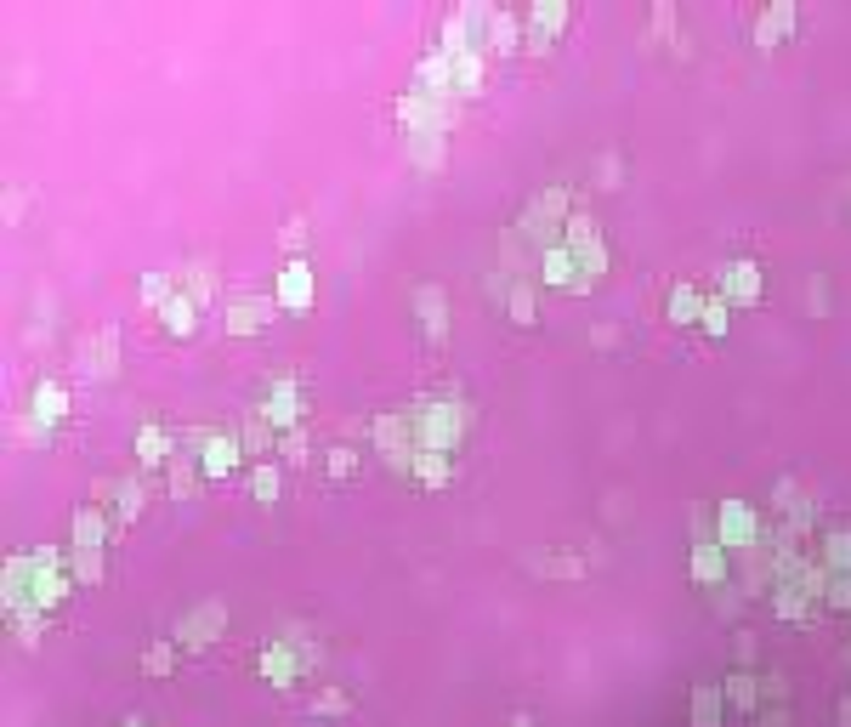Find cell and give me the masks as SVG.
Listing matches in <instances>:
<instances>
[{
    "mask_svg": "<svg viewBox=\"0 0 851 727\" xmlns=\"http://www.w3.org/2000/svg\"><path fill=\"white\" fill-rule=\"evenodd\" d=\"M403 415L415 426V449H443V455H454L460 438H466V404H454V398H426V404H409Z\"/></svg>",
    "mask_w": 851,
    "mask_h": 727,
    "instance_id": "cell-1",
    "label": "cell"
},
{
    "mask_svg": "<svg viewBox=\"0 0 851 727\" xmlns=\"http://www.w3.org/2000/svg\"><path fill=\"white\" fill-rule=\"evenodd\" d=\"M568 216H574V205H568V188H545L539 199H528V211H522L517 233H528V239H539V245L551 250L556 233L568 228Z\"/></svg>",
    "mask_w": 851,
    "mask_h": 727,
    "instance_id": "cell-2",
    "label": "cell"
},
{
    "mask_svg": "<svg viewBox=\"0 0 851 727\" xmlns=\"http://www.w3.org/2000/svg\"><path fill=\"white\" fill-rule=\"evenodd\" d=\"M562 233H568V250H574L579 273H585V290H596V284H602V273H608V250H602V233H596V222H591L585 211H574Z\"/></svg>",
    "mask_w": 851,
    "mask_h": 727,
    "instance_id": "cell-3",
    "label": "cell"
},
{
    "mask_svg": "<svg viewBox=\"0 0 851 727\" xmlns=\"http://www.w3.org/2000/svg\"><path fill=\"white\" fill-rule=\"evenodd\" d=\"M715 546L721 551H755L761 546V517L744 500H721L715 506Z\"/></svg>",
    "mask_w": 851,
    "mask_h": 727,
    "instance_id": "cell-4",
    "label": "cell"
},
{
    "mask_svg": "<svg viewBox=\"0 0 851 727\" xmlns=\"http://www.w3.org/2000/svg\"><path fill=\"white\" fill-rule=\"evenodd\" d=\"M222 631H227V603H199L188 614V620L176 625V642H182V654H205V648H216L222 642Z\"/></svg>",
    "mask_w": 851,
    "mask_h": 727,
    "instance_id": "cell-5",
    "label": "cell"
},
{
    "mask_svg": "<svg viewBox=\"0 0 851 727\" xmlns=\"http://www.w3.org/2000/svg\"><path fill=\"white\" fill-rule=\"evenodd\" d=\"M574 23V6L568 0H545L534 12H522V40H528V52H551L556 35Z\"/></svg>",
    "mask_w": 851,
    "mask_h": 727,
    "instance_id": "cell-6",
    "label": "cell"
},
{
    "mask_svg": "<svg viewBox=\"0 0 851 727\" xmlns=\"http://www.w3.org/2000/svg\"><path fill=\"white\" fill-rule=\"evenodd\" d=\"M273 313H278L273 296L244 290V296H233V302H227V330H233V336H261V330L273 324Z\"/></svg>",
    "mask_w": 851,
    "mask_h": 727,
    "instance_id": "cell-7",
    "label": "cell"
},
{
    "mask_svg": "<svg viewBox=\"0 0 851 727\" xmlns=\"http://www.w3.org/2000/svg\"><path fill=\"white\" fill-rule=\"evenodd\" d=\"M193 461H199V472H205V478H227V472L244 461V449H239V438H227V432H205Z\"/></svg>",
    "mask_w": 851,
    "mask_h": 727,
    "instance_id": "cell-8",
    "label": "cell"
},
{
    "mask_svg": "<svg viewBox=\"0 0 851 727\" xmlns=\"http://www.w3.org/2000/svg\"><path fill=\"white\" fill-rule=\"evenodd\" d=\"M80 364H86L97 381H108V375L120 370V330H114V324H103L97 336L80 341Z\"/></svg>",
    "mask_w": 851,
    "mask_h": 727,
    "instance_id": "cell-9",
    "label": "cell"
},
{
    "mask_svg": "<svg viewBox=\"0 0 851 727\" xmlns=\"http://www.w3.org/2000/svg\"><path fill=\"white\" fill-rule=\"evenodd\" d=\"M261 415H267L273 426H284V432L307 415V409H301V381H296V375H278L273 392H267V404H261Z\"/></svg>",
    "mask_w": 851,
    "mask_h": 727,
    "instance_id": "cell-10",
    "label": "cell"
},
{
    "mask_svg": "<svg viewBox=\"0 0 851 727\" xmlns=\"http://www.w3.org/2000/svg\"><path fill=\"white\" fill-rule=\"evenodd\" d=\"M273 302L284 307V313H307V307H313V267H307V262H290V267H284V273H278Z\"/></svg>",
    "mask_w": 851,
    "mask_h": 727,
    "instance_id": "cell-11",
    "label": "cell"
},
{
    "mask_svg": "<svg viewBox=\"0 0 851 727\" xmlns=\"http://www.w3.org/2000/svg\"><path fill=\"white\" fill-rule=\"evenodd\" d=\"M721 302H738V307H749V302H761V262H732L727 273H721Z\"/></svg>",
    "mask_w": 851,
    "mask_h": 727,
    "instance_id": "cell-12",
    "label": "cell"
},
{
    "mask_svg": "<svg viewBox=\"0 0 851 727\" xmlns=\"http://www.w3.org/2000/svg\"><path fill=\"white\" fill-rule=\"evenodd\" d=\"M795 23H800V12L789 6V0H778V6H766L761 18H755V46H761V52H772L778 40H789V35H795Z\"/></svg>",
    "mask_w": 851,
    "mask_h": 727,
    "instance_id": "cell-13",
    "label": "cell"
},
{
    "mask_svg": "<svg viewBox=\"0 0 851 727\" xmlns=\"http://www.w3.org/2000/svg\"><path fill=\"white\" fill-rule=\"evenodd\" d=\"M522 46V12H511V6H488V52L511 57Z\"/></svg>",
    "mask_w": 851,
    "mask_h": 727,
    "instance_id": "cell-14",
    "label": "cell"
},
{
    "mask_svg": "<svg viewBox=\"0 0 851 727\" xmlns=\"http://www.w3.org/2000/svg\"><path fill=\"white\" fill-rule=\"evenodd\" d=\"M29 415H40V432H52V426L69 415V392H63V381H40V387L29 392Z\"/></svg>",
    "mask_w": 851,
    "mask_h": 727,
    "instance_id": "cell-15",
    "label": "cell"
},
{
    "mask_svg": "<svg viewBox=\"0 0 851 727\" xmlns=\"http://www.w3.org/2000/svg\"><path fill=\"white\" fill-rule=\"evenodd\" d=\"M415 319L426 324V336H443L449 330V296L437 290V284H415Z\"/></svg>",
    "mask_w": 851,
    "mask_h": 727,
    "instance_id": "cell-16",
    "label": "cell"
},
{
    "mask_svg": "<svg viewBox=\"0 0 851 727\" xmlns=\"http://www.w3.org/2000/svg\"><path fill=\"white\" fill-rule=\"evenodd\" d=\"M256 671L267 676V682H273V688H296L301 682V671H307V665H301V654H290V648H267V654L256 659Z\"/></svg>",
    "mask_w": 851,
    "mask_h": 727,
    "instance_id": "cell-17",
    "label": "cell"
},
{
    "mask_svg": "<svg viewBox=\"0 0 851 727\" xmlns=\"http://www.w3.org/2000/svg\"><path fill=\"white\" fill-rule=\"evenodd\" d=\"M539 273H545L551 284H562V290H585V273H579V262H574V250H568V245H551V250H545Z\"/></svg>",
    "mask_w": 851,
    "mask_h": 727,
    "instance_id": "cell-18",
    "label": "cell"
},
{
    "mask_svg": "<svg viewBox=\"0 0 851 727\" xmlns=\"http://www.w3.org/2000/svg\"><path fill=\"white\" fill-rule=\"evenodd\" d=\"M483 57L488 52H449V86H454V97H471V91L483 86Z\"/></svg>",
    "mask_w": 851,
    "mask_h": 727,
    "instance_id": "cell-19",
    "label": "cell"
},
{
    "mask_svg": "<svg viewBox=\"0 0 851 727\" xmlns=\"http://www.w3.org/2000/svg\"><path fill=\"white\" fill-rule=\"evenodd\" d=\"M409 478L426 483V489H443V483L454 478V466H449V455H443V449H415V461H409Z\"/></svg>",
    "mask_w": 851,
    "mask_h": 727,
    "instance_id": "cell-20",
    "label": "cell"
},
{
    "mask_svg": "<svg viewBox=\"0 0 851 727\" xmlns=\"http://www.w3.org/2000/svg\"><path fill=\"white\" fill-rule=\"evenodd\" d=\"M505 313H511V324L534 330V324H539V290H534V279H517V284H511V296H505Z\"/></svg>",
    "mask_w": 851,
    "mask_h": 727,
    "instance_id": "cell-21",
    "label": "cell"
},
{
    "mask_svg": "<svg viewBox=\"0 0 851 727\" xmlns=\"http://www.w3.org/2000/svg\"><path fill=\"white\" fill-rule=\"evenodd\" d=\"M409 160H415L420 171H443V160H449L443 131H409Z\"/></svg>",
    "mask_w": 851,
    "mask_h": 727,
    "instance_id": "cell-22",
    "label": "cell"
},
{
    "mask_svg": "<svg viewBox=\"0 0 851 727\" xmlns=\"http://www.w3.org/2000/svg\"><path fill=\"white\" fill-rule=\"evenodd\" d=\"M693 580L698 586H721V580H727V551L715 546V540L693 546Z\"/></svg>",
    "mask_w": 851,
    "mask_h": 727,
    "instance_id": "cell-23",
    "label": "cell"
},
{
    "mask_svg": "<svg viewBox=\"0 0 851 727\" xmlns=\"http://www.w3.org/2000/svg\"><path fill=\"white\" fill-rule=\"evenodd\" d=\"M528 568H534V574H545V580H579V574H585V557H562V551H534V557H528Z\"/></svg>",
    "mask_w": 851,
    "mask_h": 727,
    "instance_id": "cell-24",
    "label": "cell"
},
{
    "mask_svg": "<svg viewBox=\"0 0 851 727\" xmlns=\"http://www.w3.org/2000/svg\"><path fill=\"white\" fill-rule=\"evenodd\" d=\"M193 319H199V307L188 302V296H182V290H176L171 302L159 307V324H165V330H171L176 341H188L193 336Z\"/></svg>",
    "mask_w": 851,
    "mask_h": 727,
    "instance_id": "cell-25",
    "label": "cell"
},
{
    "mask_svg": "<svg viewBox=\"0 0 851 727\" xmlns=\"http://www.w3.org/2000/svg\"><path fill=\"white\" fill-rule=\"evenodd\" d=\"M273 432H278V426H273V421H267V415L256 409V415L244 421V432H239V449L250 455V461H256V455L267 461V449H273Z\"/></svg>",
    "mask_w": 851,
    "mask_h": 727,
    "instance_id": "cell-26",
    "label": "cell"
},
{
    "mask_svg": "<svg viewBox=\"0 0 851 727\" xmlns=\"http://www.w3.org/2000/svg\"><path fill=\"white\" fill-rule=\"evenodd\" d=\"M721 710H727V693L715 688V682H698L693 688V727H715Z\"/></svg>",
    "mask_w": 851,
    "mask_h": 727,
    "instance_id": "cell-27",
    "label": "cell"
},
{
    "mask_svg": "<svg viewBox=\"0 0 851 727\" xmlns=\"http://www.w3.org/2000/svg\"><path fill=\"white\" fill-rule=\"evenodd\" d=\"M165 455H171V432H165L159 421H148V426L137 432V461H142V466H159Z\"/></svg>",
    "mask_w": 851,
    "mask_h": 727,
    "instance_id": "cell-28",
    "label": "cell"
},
{
    "mask_svg": "<svg viewBox=\"0 0 851 727\" xmlns=\"http://www.w3.org/2000/svg\"><path fill=\"white\" fill-rule=\"evenodd\" d=\"M108 534H114V529L103 523L97 506H80V512H74V546H103Z\"/></svg>",
    "mask_w": 851,
    "mask_h": 727,
    "instance_id": "cell-29",
    "label": "cell"
},
{
    "mask_svg": "<svg viewBox=\"0 0 851 727\" xmlns=\"http://www.w3.org/2000/svg\"><path fill=\"white\" fill-rule=\"evenodd\" d=\"M727 699L738 710H761V676H755V671H732L727 676Z\"/></svg>",
    "mask_w": 851,
    "mask_h": 727,
    "instance_id": "cell-30",
    "label": "cell"
},
{
    "mask_svg": "<svg viewBox=\"0 0 851 727\" xmlns=\"http://www.w3.org/2000/svg\"><path fill=\"white\" fill-rule=\"evenodd\" d=\"M823 568H829V574H851V529H829V540H823Z\"/></svg>",
    "mask_w": 851,
    "mask_h": 727,
    "instance_id": "cell-31",
    "label": "cell"
},
{
    "mask_svg": "<svg viewBox=\"0 0 851 727\" xmlns=\"http://www.w3.org/2000/svg\"><path fill=\"white\" fill-rule=\"evenodd\" d=\"M74 580L80 586H103V546H74Z\"/></svg>",
    "mask_w": 851,
    "mask_h": 727,
    "instance_id": "cell-32",
    "label": "cell"
},
{
    "mask_svg": "<svg viewBox=\"0 0 851 727\" xmlns=\"http://www.w3.org/2000/svg\"><path fill=\"white\" fill-rule=\"evenodd\" d=\"M278 489H284V483H278V466L273 461H256V472H250V495H256L261 506H273Z\"/></svg>",
    "mask_w": 851,
    "mask_h": 727,
    "instance_id": "cell-33",
    "label": "cell"
},
{
    "mask_svg": "<svg viewBox=\"0 0 851 727\" xmlns=\"http://www.w3.org/2000/svg\"><path fill=\"white\" fill-rule=\"evenodd\" d=\"M698 313H704V296H698L693 284H681L676 296H670V319H676V324H698Z\"/></svg>",
    "mask_w": 851,
    "mask_h": 727,
    "instance_id": "cell-34",
    "label": "cell"
},
{
    "mask_svg": "<svg viewBox=\"0 0 851 727\" xmlns=\"http://www.w3.org/2000/svg\"><path fill=\"white\" fill-rule=\"evenodd\" d=\"M193 489H199V461H188V455L176 461V455H171V495H176V500H188Z\"/></svg>",
    "mask_w": 851,
    "mask_h": 727,
    "instance_id": "cell-35",
    "label": "cell"
},
{
    "mask_svg": "<svg viewBox=\"0 0 851 727\" xmlns=\"http://www.w3.org/2000/svg\"><path fill=\"white\" fill-rule=\"evenodd\" d=\"M176 654H182V648H171V642H154V648L142 654V676H171V671H176Z\"/></svg>",
    "mask_w": 851,
    "mask_h": 727,
    "instance_id": "cell-36",
    "label": "cell"
},
{
    "mask_svg": "<svg viewBox=\"0 0 851 727\" xmlns=\"http://www.w3.org/2000/svg\"><path fill=\"white\" fill-rule=\"evenodd\" d=\"M114 500H120V523H137V517H142V483L137 478L114 483Z\"/></svg>",
    "mask_w": 851,
    "mask_h": 727,
    "instance_id": "cell-37",
    "label": "cell"
},
{
    "mask_svg": "<svg viewBox=\"0 0 851 727\" xmlns=\"http://www.w3.org/2000/svg\"><path fill=\"white\" fill-rule=\"evenodd\" d=\"M727 319H732V307L721 302V296H710L704 313H698V330H704V336H727Z\"/></svg>",
    "mask_w": 851,
    "mask_h": 727,
    "instance_id": "cell-38",
    "label": "cell"
},
{
    "mask_svg": "<svg viewBox=\"0 0 851 727\" xmlns=\"http://www.w3.org/2000/svg\"><path fill=\"white\" fill-rule=\"evenodd\" d=\"M324 472H330V483H347L352 472H358V455H352L347 444H335L330 455H324Z\"/></svg>",
    "mask_w": 851,
    "mask_h": 727,
    "instance_id": "cell-39",
    "label": "cell"
},
{
    "mask_svg": "<svg viewBox=\"0 0 851 727\" xmlns=\"http://www.w3.org/2000/svg\"><path fill=\"white\" fill-rule=\"evenodd\" d=\"M171 296H176V284L165 279V273H142V302L154 307V313H159L165 302H171Z\"/></svg>",
    "mask_w": 851,
    "mask_h": 727,
    "instance_id": "cell-40",
    "label": "cell"
},
{
    "mask_svg": "<svg viewBox=\"0 0 851 727\" xmlns=\"http://www.w3.org/2000/svg\"><path fill=\"white\" fill-rule=\"evenodd\" d=\"M210 290H216V279H210V267H193V273H188V290H182V296H188L193 307H205V302H210Z\"/></svg>",
    "mask_w": 851,
    "mask_h": 727,
    "instance_id": "cell-41",
    "label": "cell"
},
{
    "mask_svg": "<svg viewBox=\"0 0 851 727\" xmlns=\"http://www.w3.org/2000/svg\"><path fill=\"white\" fill-rule=\"evenodd\" d=\"M823 608H851V574H829V586H823Z\"/></svg>",
    "mask_w": 851,
    "mask_h": 727,
    "instance_id": "cell-42",
    "label": "cell"
},
{
    "mask_svg": "<svg viewBox=\"0 0 851 727\" xmlns=\"http://www.w3.org/2000/svg\"><path fill=\"white\" fill-rule=\"evenodd\" d=\"M313 710H318V716H341V710H352V705H347V693H318Z\"/></svg>",
    "mask_w": 851,
    "mask_h": 727,
    "instance_id": "cell-43",
    "label": "cell"
},
{
    "mask_svg": "<svg viewBox=\"0 0 851 727\" xmlns=\"http://www.w3.org/2000/svg\"><path fill=\"white\" fill-rule=\"evenodd\" d=\"M670 29H676V12H670V6H659V12H653V35H670Z\"/></svg>",
    "mask_w": 851,
    "mask_h": 727,
    "instance_id": "cell-44",
    "label": "cell"
},
{
    "mask_svg": "<svg viewBox=\"0 0 851 727\" xmlns=\"http://www.w3.org/2000/svg\"><path fill=\"white\" fill-rule=\"evenodd\" d=\"M301 239H307V222H290V228H284V245H290V250H296V245H301Z\"/></svg>",
    "mask_w": 851,
    "mask_h": 727,
    "instance_id": "cell-45",
    "label": "cell"
},
{
    "mask_svg": "<svg viewBox=\"0 0 851 727\" xmlns=\"http://www.w3.org/2000/svg\"><path fill=\"white\" fill-rule=\"evenodd\" d=\"M834 722H840V727H851V693L840 699V705H834Z\"/></svg>",
    "mask_w": 851,
    "mask_h": 727,
    "instance_id": "cell-46",
    "label": "cell"
},
{
    "mask_svg": "<svg viewBox=\"0 0 851 727\" xmlns=\"http://www.w3.org/2000/svg\"><path fill=\"white\" fill-rule=\"evenodd\" d=\"M511 727H534V716H528V710H517V716H511Z\"/></svg>",
    "mask_w": 851,
    "mask_h": 727,
    "instance_id": "cell-47",
    "label": "cell"
},
{
    "mask_svg": "<svg viewBox=\"0 0 851 727\" xmlns=\"http://www.w3.org/2000/svg\"><path fill=\"white\" fill-rule=\"evenodd\" d=\"M125 727H148V722H125Z\"/></svg>",
    "mask_w": 851,
    "mask_h": 727,
    "instance_id": "cell-48",
    "label": "cell"
}]
</instances>
